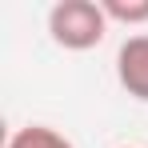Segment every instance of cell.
<instances>
[{
    "instance_id": "cell-3",
    "label": "cell",
    "mask_w": 148,
    "mask_h": 148,
    "mask_svg": "<svg viewBox=\"0 0 148 148\" xmlns=\"http://www.w3.org/2000/svg\"><path fill=\"white\" fill-rule=\"evenodd\" d=\"M4 148H76V144L68 136H60L56 128H48V124H24L8 136Z\"/></svg>"
},
{
    "instance_id": "cell-1",
    "label": "cell",
    "mask_w": 148,
    "mask_h": 148,
    "mask_svg": "<svg viewBox=\"0 0 148 148\" xmlns=\"http://www.w3.org/2000/svg\"><path fill=\"white\" fill-rule=\"evenodd\" d=\"M108 16L100 0H56L48 8V36L68 52H88L108 36Z\"/></svg>"
},
{
    "instance_id": "cell-4",
    "label": "cell",
    "mask_w": 148,
    "mask_h": 148,
    "mask_svg": "<svg viewBox=\"0 0 148 148\" xmlns=\"http://www.w3.org/2000/svg\"><path fill=\"white\" fill-rule=\"evenodd\" d=\"M100 8L116 24H148V0H100Z\"/></svg>"
},
{
    "instance_id": "cell-2",
    "label": "cell",
    "mask_w": 148,
    "mask_h": 148,
    "mask_svg": "<svg viewBox=\"0 0 148 148\" xmlns=\"http://www.w3.org/2000/svg\"><path fill=\"white\" fill-rule=\"evenodd\" d=\"M116 80L132 100L148 104V32L128 36L116 52Z\"/></svg>"
},
{
    "instance_id": "cell-5",
    "label": "cell",
    "mask_w": 148,
    "mask_h": 148,
    "mask_svg": "<svg viewBox=\"0 0 148 148\" xmlns=\"http://www.w3.org/2000/svg\"><path fill=\"white\" fill-rule=\"evenodd\" d=\"M120 148H136V144H120Z\"/></svg>"
}]
</instances>
